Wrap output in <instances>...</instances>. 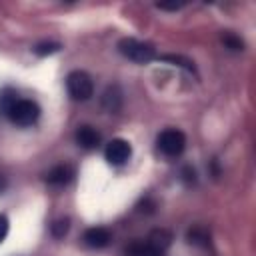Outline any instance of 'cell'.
Here are the masks:
<instances>
[{
	"label": "cell",
	"instance_id": "cell-1",
	"mask_svg": "<svg viewBox=\"0 0 256 256\" xmlns=\"http://www.w3.org/2000/svg\"><path fill=\"white\" fill-rule=\"evenodd\" d=\"M118 50H120L126 58H130V60H134V62H142V64L156 58V50H154L152 44H148V42H138V40H134V38H124V40H120V42H118Z\"/></svg>",
	"mask_w": 256,
	"mask_h": 256
},
{
	"label": "cell",
	"instance_id": "cell-2",
	"mask_svg": "<svg viewBox=\"0 0 256 256\" xmlns=\"http://www.w3.org/2000/svg\"><path fill=\"white\" fill-rule=\"evenodd\" d=\"M8 118H10L16 126H32V124L40 118V106H38L34 100L18 98L16 104L12 106V110L8 112Z\"/></svg>",
	"mask_w": 256,
	"mask_h": 256
},
{
	"label": "cell",
	"instance_id": "cell-3",
	"mask_svg": "<svg viewBox=\"0 0 256 256\" xmlns=\"http://www.w3.org/2000/svg\"><path fill=\"white\" fill-rule=\"evenodd\" d=\"M66 88L74 100H88L94 94V82L82 70H74L66 76Z\"/></svg>",
	"mask_w": 256,
	"mask_h": 256
},
{
	"label": "cell",
	"instance_id": "cell-4",
	"mask_svg": "<svg viewBox=\"0 0 256 256\" xmlns=\"http://www.w3.org/2000/svg\"><path fill=\"white\" fill-rule=\"evenodd\" d=\"M156 144H158V150L162 154L174 158V156H180L184 152V148H186V136L180 130H176V128H168V130L160 132Z\"/></svg>",
	"mask_w": 256,
	"mask_h": 256
},
{
	"label": "cell",
	"instance_id": "cell-5",
	"mask_svg": "<svg viewBox=\"0 0 256 256\" xmlns=\"http://www.w3.org/2000/svg\"><path fill=\"white\" fill-rule=\"evenodd\" d=\"M104 156H106V160H108L112 166H122V164L132 156V146H130L124 138H114V140L106 146Z\"/></svg>",
	"mask_w": 256,
	"mask_h": 256
},
{
	"label": "cell",
	"instance_id": "cell-6",
	"mask_svg": "<svg viewBox=\"0 0 256 256\" xmlns=\"http://www.w3.org/2000/svg\"><path fill=\"white\" fill-rule=\"evenodd\" d=\"M112 240V234L110 230L102 228V226H96V228H88L84 232V242L90 246V248H104L108 246Z\"/></svg>",
	"mask_w": 256,
	"mask_h": 256
},
{
	"label": "cell",
	"instance_id": "cell-7",
	"mask_svg": "<svg viewBox=\"0 0 256 256\" xmlns=\"http://www.w3.org/2000/svg\"><path fill=\"white\" fill-rule=\"evenodd\" d=\"M72 176H74L72 166H68V164H58V166H54V168L46 174V180H48L50 184H54V186H64V184H68V182L72 180Z\"/></svg>",
	"mask_w": 256,
	"mask_h": 256
},
{
	"label": "cell",
	"instance_id": "cell-8",
	"mask_svg": "<svg viewBox=\"0 0 256 256\" xmlns=\"http://www.w3.org/2000/svg\"><path fill=\"white\" fill-rule=\"evenodd\" d=\"M76 142H78L82 148L90 150V148H96V146L100 144V134H98L92 126H80V128L76 130Z\"/></svg>",
	"mask_w": 256,
	"mask_h": 256
},
{
	"label": "cell",
	"instance_id": "cell-9",
	"mask_svg": "<svg viewBox=\"0 0 256 256\" xmlns=\"http://www.w3.org/2000/svg\"><path fill=\"white\" fill-rule=\"evenodd\" d=\"M102 106L108 110V112H118L120 106H122V92L118 86H108L104 96H102Z\"/></svg>",
	"mask_w": 256,
	"mask_h": 256
},
{
	"label": "cell",
	"instance_id": "cell-10",
	"mask_svg": "<svg viewBox=\"0 0 256 256\" xmlns=\"http://www.w3.org/2000/svg\"><path fill=\"white\" fill-rule=\"evenodd\" d=\"M126 256H162V250L154 248L152 244L132 242V244L126 248Z\"/></svg>",
	"mask_w": 256,
	"mask_h": 256
},
{
	"label": "cell",
	"instance_id": "cell-11",
	"mask_svg": "<svg viewBox=\"0 0 256 256\" xmlns=\"http://www.w3.org/2000/svg\"><path fill=\"white\" fill-rule=\"evenodd\" d=\"M16 100H18V94H16L14 88H2L0 90V112L4 116H8V112L12 110V106L16 104Z\"/></svg>",
	"mask_w": 256,
	"mask_h": 256
},
{
	"label": "cell",
	"instance_id": "cell-12",
	"mask_svg": "<svg viewBox=\"0 0 256 256\" xmlns=\"http://www.w3.org/2000/svg\"><path fill=\"white\" fill-rule=\"evenodd\" d=\"M170 240H172V234L170 232H166V230H154L150 234V242L148 244H152L154 248H158V250L164 252L170 246Z\"/></svg>",
	"mask_w": 256,
	"mask_h": 256
},
{
	"label": "cell",
	"instance_id": "cell-13",
	"mask_svg": "<svg viewBox=\"0 0 256 256\" xmlns=\"http://www.w3.org/2000/svg\"><path fill=\"white\" fill-rule=\"evenodd\" d=\"M186 238H188L190 244H198V246H208V244H210L208 232L202 230V228H198V226H196V228H190L188 234H186Z\"/></svg>",
	"mask_w": 256,
	"mask_h": 256
},
{
	"label": "cell",
	"instance_id": "cell-14",
	"mask_svg": "<svg viewBox=\"0 0 256 256\" xmlns=\"http://www.w3.org/2000/svg\"><path fill=\"white\" fill-rule=\"evenodd\" d=\"M68 230H70V218H58L50 226V232L54 238H64L68 234Z\"/></svg>",
	"mask_w": 256,
	"mask_h": 256
},
{
	"label": "cell",
	"instance_id": "cell-15",
	"mask_svg": "<svg viewBox=\"0 0 256 256\" xmlns=\"http://www.w3.org/2000/svg\"><path fill=\"white\" fill-rule=\"evenodd\" d=\"M222 42H224V46H226V48L236 50V52L244 48L242 38H240V36H236V34H232V32H224V34H222Z\"/></svg>",
	"mask_w": 256,
	"mask_h": 256
},
{
	"label": "cell",
	"instance_id": "cell-16",
	"mask_svg": "<svg viewBox=\"0 0 256 256\" xmlns=\"http://www.w3.org/2000/svg\"><path fill=\"white\" fill-rule=\"evenodd\" d=\"M58 50H60L58 42H40L34 46V54H38V56H48V54H54Z\"/></svg>",
	"mask_w": 256,
	"mask_h": 256
},
{
	"label": "cell",
	"instance_id": "cell-17",
	"mask_svg": "<svg viewBox=\"0 0 256 256\" xmlns=\"http://www.w3.org/2000/svg\"><path fill=\"white\" fill-rule=\"evenodd\" d=\"M162 60H168V62H174V64H180V66H184V68H188V70H194V66H192V62H190V60H184L182 56H162Z\"/></svg>",
	"mask_w": 256,
	"mask_h": 256
},
{
	"label": "cell",
	"instance_id": "cell-18",
	"mask_svg": "<svg viewBox=\"0 0 256 256\" xmlns=\"http://www.w3.org/2000/svg\"><path fill=\"white\" fill-rule=\"evenodd\" d=\"M8 230H10V222H8V218L4 214H0V244L6 240Z\"/></svg>",
	"mask_w": 256,
	"mask_h": 256
},
{
	"label": "cell",
	"instance_id": "cell-19",
	"mask_svg": "<svg viewBox=\"0 0 256 256\" xmlns=\"http://www.w3.org/2000/svg\"><path fill=\"white\" fill-rule=\"evenodd\" d=\"M154 208H156V204H154L152 198H144V200L138 204V210H140V212H146V214H152Z\"/></svg>",
	"mask_w": 256,
	"mask_h": 256
},
{
	"label": "cell",
	"instance_id": "cell-20",
	"mask_svg": "<svg viewBox=\"0 0 256 256\" xmlns=\"http://www.w3.org/2000/svg\"><path fill=\"white\" fill-rule=\"evenodd\" d=\"M182 178H184V182L194 184V182H196V170H194V168H190V166H186V168L182 170Z\"/></svg>",
	"mask_w": 256,
	"mask_h": 256
},
{
	"label": "cell",
	"instance_id": "cell-21",
	"mask_svg": "<svg viewBox=\"0 0 256 256\" xmlns=\"http://www.w3.org/2000/svg\"><path fill=\"white\" fill-rule=\"evenodd\" d=\"M6 186H8V180H6V176H4V174H0V192H4V190H6Z\"/></svg>",
	"mask_w": 256,
	"mask_h": 256
}]
</instances>
